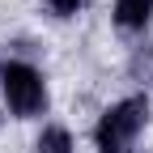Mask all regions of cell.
Masks as SVG:
<instances>
[{"instance_id":"277c9868","label":"cell","mask_w":153,"mask_h":153,"mask_svg":"<svg viewBox=\"0 0 153 153\" xmlns=\"http://www.w3.org/2000/svg\"><path fill=\"white\" fill-rule=\"evenodd\" d=\"M38 153H72V136L64 128H47L38 136Z\"/></svg>"},{"instance_id":"3957f363","label":"cell","mask_w":153,"mask_h":153,"mask_svg":"<svg viewBox=\"0 0 153 153\" xmlns=\"http://www.w3.org/2000/svg\"><path fill=\"white\" fill-rule=\"evenodd\" d=\"M149 17H153V0H115V22L123 30H145Z\"/></svg>"},{"instance_id":"6da1fadb","label":"cell","mask_w":153,"mask_h":153,"mask_svg":"<svg viewBox=\"0 0 153 153\" xmlns=\"http://www.w3.org/2000/svg\"><path fill=\"white\" fill-rule=\"evenodd\" d=\"M145 115H149V102H145V98L115 102L102 119H98V128H94V145H98V153H132L140 128H145Z\"/></svg>"},{"instance_id":"7a4b0ae2","label":"cell","mask_w":153,"mask_h":153,"mask_svg":"<svg viewBox=\"0 0 153 153\" xmlns=\"http://www.w3.org/2000/svg\"><path fill=\"white\" fill-rule=\"evenodd\" d=\"M0 89H4V102L17 119H30L47 106V85L30 64H4L0 68Z\"/></svg>"},{"instance_id":"5b68a950","label":"cell","mask_w":153,"mask_h":153,"mask_svg":"<svg viewBox=\"0 0 153 153\" xmlns=\"http://www.w3.org/2000/svg\"><path fill=\"white\" fill-rule=\"evenodd\" d=\"M47 4H51L55 13H60V17H72L76 9H81V0H47Z\"/></svg>"}]
</instances>
